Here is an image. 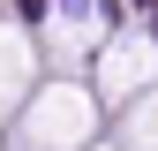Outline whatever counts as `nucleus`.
<instances>
[{"mask_svg":"<svg viewBox=\"0 0 158 151\" xmlns=\"http://www.w3.org/2000/svg\"><path fill=\"white\" fill-rule=\"evenodd\" d=\"M45 8H53V0H23V15H30V23H38V15H45Z\"/></svg>","mask_w":158,"mask_h":151,"instance_id":"nucleus-1","label":"nucleus"}]
</instances>
